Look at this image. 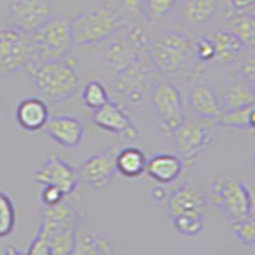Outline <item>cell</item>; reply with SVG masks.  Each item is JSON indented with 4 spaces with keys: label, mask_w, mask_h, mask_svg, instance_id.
Returning a JSON list of instances; mask_svg holds the SVG:
<instances>
[{
    "label": "cell",
    "mask_w": 255,
    "mask_h": 255,
    "mask_svg": "<svg viewBox=\"0 0 255 255\" xmlns=\"http://www.w3.org/2000/svg\"><path fill=\"white\" fill-rule=\"evenodd\" d=\"M188 106L198 118L209 120V122L214 123L217 122V118L222 114L217 93L212 90V86L209 83L199 78L190 88Z\"/></svg>",
    "instance_id": "cell-17"
},
{
    "label": "cell",
    "mask_w": 255,
    "mask_h": 255,
    "mask_svg": "<svg viewBox=\"0 0 255 255\" xmlns=\"http://www.w3.org/2000/svg\"><path fill=\"white\" fill-rule=\"evenodd\" d=\"M147 156L143 150L134 145H128L117 153V172L126 179H135L147 171Z\"/></svg>",
    "instance_id": "cell-25"
},
{
    "label": "cell",
    "mask_w": 255,
    "mask_h": 255,
    "mask_svg": "<svg viewBox=\"0 0 255 255\" xmlns=\"http://www.w3.org/2000/svg\"><path fill=\"white\" fill-rule=\"evenodd\" d=\"M251 109H252V106L244 107V109H238V110L222 112L220 117L217 118V122H215V125L233 128V129H249Z\"/></svg>",
    "instance_id": "cell-31"
},
{
    "label": "cell",
    "mask_w": 255,
    "mask_h": 255,
    "mask_svg": "<svg viewBox=\"0 0 255 255\" xmlns=\"http://www.w3.org/2000/svg\"><path fill=\"white\" fill-rule=\"evenodd\" d=\"M114 2L115 6L112 8L122 16L123 22L143 19V0H114Z\"/></svg>",
    "instance_id": "cell-32"
},
{
    "label": "cell",
    "mask_w": 255,
    "mask_h": 255,
    "mask_svg": "<svg viewBox=\"0 0 255 255\" xmlns=\"http://www.w3.org/2000/svg\"><path fill=\"white\" fill-rule=\"evenodd\" d=\"M150 196H151V199H153L155 203H161V201H163V199L166 198V191H164V188L161 187V183L151 188Z\"/></svg>",
    "instance_id": "cell-39"
},
{
    "label": "cell",
    "mask_w": 255,
    "mask_h": 255,
    "mask_svg": "<svg viewBox=\"0 0 255 255\" xmlns=\"http://www.w3.org/2000/svg\"><path fill=\"white\" fill-rule=\"evenodd\" d=\"M249 129L255 131V104L251 109V115H249Z\"/></svg>",
    "instance_id": "cell-41"
},
{
    "label": "cell",
    "mask_w": 255,
    "mask_h": 255,
    "mask_svg": "<svg viewBox=\"0 0 255 255\" xmlns=\"http://www.w3.org/2000/svg\"><path fill=\"white\" fill-rule=\"evenodd\" d=\"M225 29L241 40V42L249 48H255V14L249 13L247 10H235L231 11L225 18Z\"/></svg>",
    "instance_id": "cell-26"
},
{
    "label": "cell",
    "mask_w": 255,
    "mask_h": 255,
    "mask_svg": "<svg viewBox=\"0 0 255 255\" xmlns=\"http://www.w3.org/2000/svg\"><path fill=\"white\" fill-rule=\"evenodd\" d=\"M26 254H34V255H51L50 251V244H48L46 235L43 231L38 230V233L35 235V238L32 239V243L29 244V247L26 249Z\"/></svg>",
    "instance_id": "cell-36"
},
{
    "label": "cell",
    "mask_w": 255,
    "mask_h": 255,
    "mask_svg": "<svg viewBox=\"0 0 255 255\" xmlns=\"http://www.w3.org/2000/svg\"><path fill=\"white\" fill-rule=\"evenodd\" d=\"M123 19L114 8L99 5L77 14L70 21V30L74 45L91 46L99 45L115 35L122 27Z\"/></svg>",
    "instance_id": "cell-3"
},
{
    "label": "cell",
    "mask_w": 255,
    "mask_h": 255,
    "mask_svg": "<svg viewBox=\"0 0 255 255\" xmlns=\"http://www.w3.org/2000/svg\"><path fill=\"white\" fill-rule=\"evenodd\" d=\"M140 58H143V54L120 32V29L115 35H112L109 40H106L102 59L104 64L110 70H114L115 74L122 69L131 66L132 62H135Z\"/></svg>",
    "instance_id": "cell-16"
},
{
    "label": "cell",
    "mask_w": 255,
    "mask_h": 255,
    "mask_svg": "<svg viewBox=\"0 0 255 255\" xmlns=\"http://www.w3.org/2000/svg\"><path fill=\"white\" fill-rule=\"evenodd\" d=\"M230 3L235 10H249L252 5H255V0H230Z\"/></svg>",
    "instance_id": "cell-38"
},
{
    "label": "cell",
    "mask_w": 255,
    "mask_h": 255,
    "mask_svg": "<svg viewBox=\"0 0 255 255\" xmlns=\"http://www.w3.org/2000/svg\"><path fill=\"white\" fill-rule=\"evenodd\" d=\"M150 102L155 110L156 123L159 131L172 134L183 120H185V107H183L182 93L172 82H158L150 90Z\"/></svg>",
    "instance_id": "cell-7"
},
{
    "label": "cell",
    "mask_w": 255,
    "mask_h": 255,
    "mask_svg": "<svg viewBox=\"0 0 255 255\" xmlns=\"http://www.w3.org/2000/svg\"><path fill=\"white\" fill-rule=\"evenodd\" d=\"M66 196L67 195L64 193L61 188H58V187H54V185H43L42 193H40V203L43 204V207L54 206V204L61 203Z\"/></svg>",
    "instance_id": "cell-35"
},
{
    "label": "cell",
    "mask_w": 255,
    "mask_h": 255,
    "mask_svg": "<svg viewBox=\"0 0 255 255\" xmlns=\"http://www.w3.org/2000/svg\"><path fill=\"white\" fill-rule=\"evenodd\" d=\"M153 86V85H151ZM150 86V66L147 64L145 58H140L131 66L122 69L115 74L114 78V88L123 98L139 106L143 102L147 96V90H151Z\"/></svg>",
    "instance_id": "cell-9"
},
{
    "label": "cell",
    "mask_w": 255,
    "mask_h": 255,
    "mask_svg": "<svg viewBox=\"0 0 255 255\" xmlns=\"http://www.w3.org/2000/svg\"><path fill=\"white\" fill-rule=\"evenodd\" d=\"M34 182L37 185H54L61 188L67 196L74 195L78 187V171L58 155H50L45 163L34 172Z\"/></svg>",
    "instance_id": "cell-11"
},
{
    "label": "cell",
    "mask_w": 255,
    "mask_h": 255,
    "mask_svg": "<svg viewBox=\"0 0 255 255\" xmlns=\"http://www.w3.org/2000/svg\"><path fill=\"white\" fill-rule=\"evenodd\" d=\"M239 75L255 90V54L251 58H246L239 66Z\"/></svg>",
    "instance_id": "cell-37"
},
{
    "label": "cell",
    "mask_w": 255,
    "mask_h": 255,
    "mask_svg": "<svg viewBox=\"0 0 255 255\" xmlns=\"http://www.w3.org/2000/svg\"><path fill=\"white\" fill-rule=\"evenodd\" d=\"M77 225H46L40 222L38 230L46 235L51 255H70L74 251Z\"/></svg>",
    "instance_id": "cell-24"
},
{
    "label": "cell",
    "mask_w": 255,
    "mask_h": 255,
    "mask_svg": "<svg viewBox=\"0 0 255 255\" xmlns=\"http://www.w3.org/2000/svg\"><path fill=\"white\" fill-rule=\"evenodd\" d=\"M43 132L53 142L64 148H77L82 145L85 137V126L75 117L59 115L48 120Z\"/></svg>",
    "instance_id": "cell-14"
},
{
    "label": "cell",
    "mask_w": 255,
    "mask_h": 255,
    "mask_svg": "<svg viewBox=\"0 0 255 255\" xmlns=\"http://www.w3.org/2000/svg\"><path fill=\"white\" fill-rule=\"evenodd\" d=\"M32 59V45L27 32L19 27H0V75H11L29 66Z\"/></svg>",
    "instance_id": "cell-8"
},
{
    "label": "cell",
    "mask_w": 255,
    "mask_h": 255,
    "mask_svg": "<svg viewBox=\"0 0 255 255\" xmlns=\"http://www.w3.org/2000/svg\"><path fill=\"white\" fill-rule=\"evenodd\" d=\"M29 37L32 45V59L26 67L27 70L46 61L66 58L74 46L70 21L56 14H53L38 29L30 32Z\"/></svg>",
    "instance_id": "cell-2"
},
{
    "label": "cell",
    "mask_w": 255,
    "mask_h": 255,
    "mask_svg": "<svg viewBox=\"0 0 255 255\" xmlns=\"http://www.w3.org/2000/svg\"><path fill=\"white\" fill-rule=\"evenodd\" d=\"M203 219L204 215H198V214L175 215V217H172V227L180 236L195 238L198 235H201L203 231V225H204Z\"/></svg>",
    "instance_id": "cell-29"
},
{
    "label": "cell",
    "mask_w": 255,
    "mask_h": 255,
    "mask_svg": "<svg viewBox=\"0 0 255 255\" xmlns=\"http://www.w3.org/2000/svg\"><path fill=\"white\" fill-rule=\"evenodd\" d=\"M109 99V93L107 88L104 86L98 80H90L88 83L83 85L82 88V102L86 109L98 110L99 107H102L104 104H107Z\"/></svg>",
    "instance_id": "cell-27"
},
{
    "label": "cell",
    "mask_w": 255,
    "mask_h": 255,
    "mask_svg": "<svg viewBox=\"0 0 255 255\" xmlns=\"http://www.w3.org/2000/svg\"><path fill=\"white\" fill-rule=\"evenodd\" d=\"M209 199L206 191L199 190L193 183H183L167 199V214L171 219L182 214L204 215Z\"/></svg>",
    "instance_id": "cell-15"
},
{
    "label": "cell",
    "mask_w": 255,
    "mask_h": 255,
    "mask_svg": "<svg viewBox=\"0 0 255 255\" xmlns=\"http://www.w3.org/2000/svg\"><path fill=\"white\" fill-rule=\"evenodd\" d=\"M53 14L50 0H10L8 5L10 24L27 34L38 29Z\"/></svg>",
    "instance_id": "cell-12"
},
{
    "label": "cell",
    "mask_w": 255,
    "mask_h": 255,
    "mask_svg": "<svg viewBox=\"0 0 255 255\" xmlns=\"http://www.w3.org/2000/svg\"><path fill=\"white\" fill-rule=\"evenodd\" d=\"M249 191H251V215L249 217H255V185H251Z\"/></svg>",
    "instance_id": "cell-40"
},
{
    "label": "cell",
    "mask_w": 255,
    "mask_h": 255,
    "mask_svg": "<svg viewBox=\"0 0 255 255\" xmlns=\"http://www.w3.org/2000/svg\"><path fill=\"white\" fill-rule=\"evenodd\" d=\"M93 123L99 128V129L110 132V134H118L123 137L135 140L139 137V131L132 120L128 115V112L115 102H107L98 110H93Z\"/></svg>",
    "instance_id": "cell-13"
},
{
    "label": "cell",
    "mask_w": 255,
    "mask_h": 255,
    "mask_svg": "<svg viewBox=\"0 0 255 255\" xmlns=\"http://www.w3.org/2000/svg\"><path fill=\"white\" fill-rule=\"evenodd\" d=\"M42 98L51 102H66L78 91L80 77L74 59L67 56L61 59L46 61L29 70Z\"/></svg>",
    "instance_id": "cell-1"
},
{
    "label": "cell",
    "mask_w": 255,
    "mask_h": 255,
    "mask_svg": "<svg viewBox=\"0 0 255 255\" xmlns=\"http://www.w3.org/2000/svg\"><path fill=\"white\" fill-rule=\"evenodd\" d=\"M252 159H254V164H255V153H254V158Z\"/></svg>",
    "instance_id": "cell-42"
},
{
    "label": "cell",
    "mask_w": 255,
    "mask_h": 255,
    "mask_svg": "<svg viewBox=\"0 0 255 255\" xmlns=\"http://www.w3.org/2000/svg\"><path fill=\"white\" fill-rule=\"evenodd\" d=\"M120 148L122 147L112 145L85 159L78 167L80 180L96 190L107 188L117 174V153Z\"/></svg>",
    "instance_id": "cell-10"
},
{
    "label": "cell",
    "mask_w": 255,
    "mask_h": 255,
    "mask_svg": "<svg viewBox=\"0 0 255 255\" xmlns=\"http://www.w3.org/2000/svg\"><path fill=\"white\" fill-rule=\"evenodd\" d=\"M16 227V207L13 199L0 190V239L8 238Z\"/></svg>",
    "instance_id": "cell-28"
},
{
    "label": "cell",
    "mask_w": 255,
    "mask_h": 255,
    "mask_svg": "<svg viewBox=\"0 0 255 255\" xmlns=\"http://www.w3.org/2000/svg\"><path fill=\"white\" fill-rule=\"evenodd\" d=\"M14 118L16 123L24 131L37 132L42 131L45 125L50 120V110L43 98H24L18 102L14 109Z\"/></svg>",
    "instance_id": "cell-18"
},
{
    "label": "cell",
    "mask_w": 255,
    "mask_h": 255,
    "mask_svg": "<svg viewBox=\"0 0 255 255\" xmlns=\"http://www.w3.org/2000/svg\"><path fill=\"white\" fill-rule=\"evenodd\" d=\"M114 252L110 239L98 235L90 228H85L82 223H78L75 228L74 239V255H109Z\"/></svg>",
    "instance_id": "cell-22"
},
{
    "label": "cell",
    "mask_w": 255,
    "mask_h": 255,
    "mask_svg": "<svg viewBox=\"0 0 255 255\" xmlns=\"http://www.w3.org/2000/svg\"><path fill=\"white\" fill-rule=\"evenodd\" d=\"M206 195L215 209L231 222L243 220L251 215V191L243 180L220 175L211 182Z\"/></svg>",
    "instance_id": "cell-5"
},
{
    "label": "cell",
    "mask_w": 255,
    "mask_h": 255,
    "mask_svg": "<svg viewBox=\"0 0 255 255\" xmlns=\"http://www.w3.org/2000/svg\"><path fill=\"white\" fill-rule=\"evenodd\" d=\"M231 231L238 241L255 249V217L231 222Z\"/></svg>",
    "instance_id": "cell-33"
},
{
    "label": "cell",
    "mask_w": 255,
    "mask_h": 255,
    "mask_svg": "<svg viewBox=\"0 0 255 255\" xmlns=\"http://www.w3.org/2000/svg\"><path fill=\"white\" fill-rule=\"evenodd\" d=\"M183 161L179 155L175 153H158L151 156L147 161V174L155 182L167 185L179 179L183 171Z\"/></svg>",
    "instance_id": "cell-20"
},
{
    "label": "cell",
    "mask_w": 255,
    "mask_h": 255,
    "mask_svg": "<svg viewBox=\"0 0 255 255\" xmlns=\"http://www.w3.org/2000/svg\"><path fill=\"white\" fill-rule=\"evenodd\" d=\"M215 46V58L214 62L217 66H225V64H233L239 59V56L246 50V45L239 40L233 32L228 29L214 30L209 35Z\"/></svg>",
    "instance_id": "cell-21"
},
{
    "label": "cell",
    "mask_w": 255,
    "mask_h": 255,
    "mask_svg": "<svg viewBox=\"0 0 255 255\" xmlns=\"http://www.w3.org/2000/svg\"><path fill=\"white\" fill-rule=\"evenodd\" d=\"M179 0H143V19L147 22H158L164 19Z\"/></svg>",
    "instance_id": "cell-30"
},
{
    "label": "cell",
    "mask_w": 255,
    "mask_h": 255,
    "mask_svg": "<svg viewBox=\"0 0 255 255\" xmlns=\"http://www.w3.org/2000/svg\"><path fill=\"white\" fill-rule=\"evenodd\" d=\"M193 54L195 46L185 32L171 30L151 40L147 50V61L158 72L172 74L185 67Z\"/></svg>",
    "instance_id": "cell-4"
},
{
    "label": "cell",
    "mask_w": 255,
    "mask_h": 255,
    "mask_svg": "<svg viewBox=\"0 0 255 255\" xmlns=\"http://www.w3.org/2000/svg\"><path fill=\"white\" fill-rule=\"evenodd\" d=\"M195 56H196V59L203 64V66L214 62L215 46H214V42L211 40L209 35L199 38L198 42H196V45H195Z\"/></svg>",
    "instance_id": "cell-34"
},
{
    "label": "cell",
    "mask_w": 255,
    "mask_h": 255,
    "mask_svg": "<svg viewBox=\"0 0 255 255\" xmlns=\"http://www.w3.org/2000/svg\"><path fill=\"white\" fill-rule=\"evenodd\" d=\"M212 125L214 122L204 118H185L171 134L177 155L185 166H193L214 143L215 132Z\"/></svg>",
    "instance_id": "cell-6"
},
{
    "label": "cell",
    "mask_w": 255,
    "mask_h": 255,
    "mask_svg": "<svg viewBox=\"0 0 255 255\" xmlns=\"http://www.w3.org/2000/svg\"><path fill=\"white\" fill-rule=\"evenodd\" d=\"M220 6V0H183L180 18L185 26L199 27L209 22Z\"/></svg>",
    "instance_id": "cell-23"
},
{
    "label": "cell",
    "mask_w": 255,
    "mask_h": 255,
    "mask_svg": "<svg viewBox=\"0 0 255 255\" xmlns=\"http://www.w3.org/2000/svg\"><path fill=\"white\" fill-rule=\"evenodd\" d=\"M217 96L222 112L244 109L255 104V90L243 77L228 82Z\"/></svg>",
    "instance_id": "cell-19"
}]
</instances>
